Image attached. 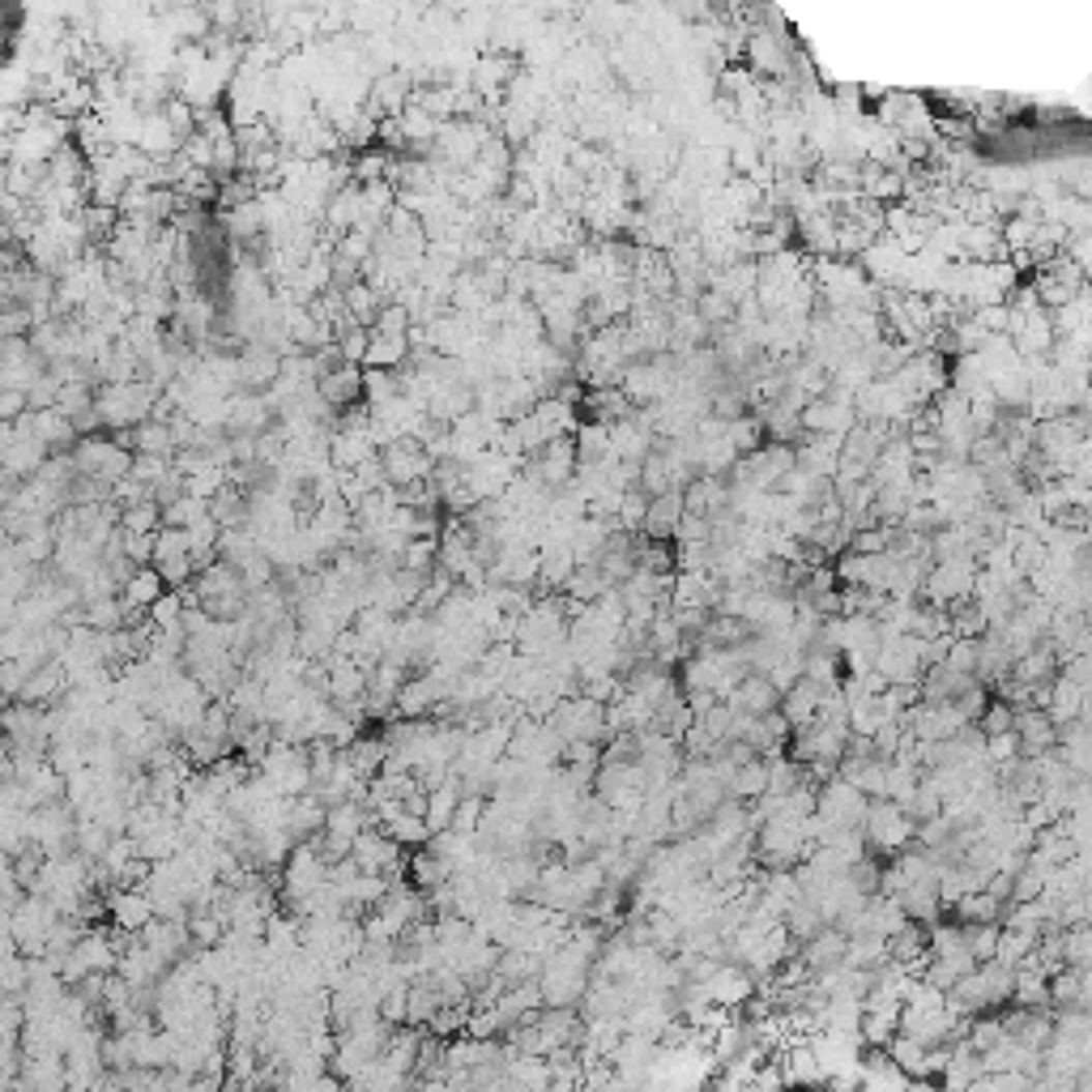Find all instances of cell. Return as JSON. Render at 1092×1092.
I'll list each match as a JSON object with an SVG mask.
<instances>
[{"label": "cell", "instance_id": "13", "mask_svg": "<svg viewBox=\"0 0 1092 1092\" xmlns=\"http://www.w3.org/2000/svg\"><path fill=\"white\" fill-rule=\"evenodd\" d=\"M329 820V806L312 794H299V798H287V820H282V828H287L295 840H307L312 832H321Z\"/></svg>", "mask_w": 1092, "mask_h": 1092}, {"label": "cell", "instance_id": "33", "mask_svg": "<svg viewBox=\"0 0 1092 1092\" xmlns=\"http://www.w3.org/2000/svg\"><path fill=\"white\" fill-rule=\"evenodd\" d=\"M108 845H112V828L102 824L98 816H82L78 820V854L82 858H94L98 862L102 854H108Z\"/></svg>", "mask_w": 1092, "mask_h": 1092}, {"label": "cell", "instance_id": "1", "mask_svg": "<svg viewBox=\"0 0 1092 1092\" xmlns=\"http://www.w3.org/2000/svg\"><path fill=\"white\" fill-rule=\"evenodd\" d=\"M862 832H866V850L870 854L892 858L896 850H905V845L918 840V820H909L905 806L892 802V798H870Z\"/></svg>", "mask_w": 1092, "mask_h": 1092}, {"label": "cell", "instance_id": "15", "mask_svg": "<svg viewBox=\"0 0 1092 1092\" xmlns=\"http://www.w3.org/2000/svg\"><path fill=\"white\" fill-rule=\"evenodd\" d=\"M209 512L223 521V530H248V521H253V496L239 482L227 478V486L218 491L214 500H209Z\"/></svg>", "mask_w": 1092, "mask_h": 1092}, {"label": "cell", "instance_id": "23", "mask_svg": "<svg viewBox=\"0 0 1092 1092\" xmlns=\"http://www.w3.org/2000/svg\"><path fill=\"white\" fill-rule=\"evenodd\" d=\"M456 806H462V786H456V777H448L444 786L432 790V798H427V816H422V820H427V828H432V836L444 832V828H452Z\"/></svg>", "mask_w": 1092, "mask_h": 1092}, {"label": "cell", "instance_id": "31", "mask_svg": "<svg viewBox=\"0 0 1092 1092\" xmlns=\"http://www.w3.org/2000/svg\"><path fill=\"white\" fill-rule=\"evenodd\" d=\"M86 627H94V631H120L124 627V597L120 593H108V597H94V602H86Z\"/></svg>", "mask_w": 1092, "mask_h": 1092}, {"label": "cell", "instance_id": "49", "mask_svg": "<svg viewBox=\"0 0 1092 1092\" xmlns=\"http://www.w3.org/2000/svg\"><path fill=\"white\" fill-rule=\"evenodd\" d=\"M713 538V521L704 512H683L679 530H675V542H709Z\"/></svg>", "mask_w": 1092, "mask_h": 1092}, {"label": "cell", "instance_id": "36", "mask_svg": "<svg viewBox=\"0 0 1092 1092\" xmlns=\"http://www.w3.org/2000/svg\"><path fill=\"white\" fill-rule=\"evenodd\" d=\"M1003 1037H1007L1003 1015H999V1011H981V1015H973V1025H969V1037H965V1041H969L977 1054H985V1050H995Z\"/></svg>", "mask_w": 1092, "mask_h": 1092}, {"label": "cell", "instance_id": "27", "mask_svg": "<svg viewBox=\"0 0 1092 1092\" xmlns=\"http://www.w3.org/2000/svg\"><path fill=\"white\" fill-rule=\"evenodd\" d=\"M1045 709H1050V717H1054V721L1063 726V721H1071V717H1080V713H1084V691H1080V687H1075V683H1071V679L1059 671V679L1050 683V700H1045Z\"/></svg>", "mask_w": 1092, "mask_h": 1092}, {"label": "cell", "instance_id": "9", "mask_svg": "<svg viewBox=\"0 0 1092 1092\" xmlns=\"http://www.w3.org/2000/svg\"><path fill=\"white\" fill-rule=\"evenodd\" d=\"M802 956H806V965H811V973L820 977V973L845 965V956H850V935H845L836 922H828L816 939H806V943H802Z\"/></svg>", "mask_w": 1092, "mask_h": 1092}, {"label": "cell", "instance_id": "34", "mask_svg": "<svg viewBox=\"0 0 1092 1092\" xmlns=\"http://www.w3.org/2000/svg\"><path fill=\"white\" fill-rule=\"evenodd\" d=\"M257 551H261V538L253 530H223V538H218V559L235 563V568H243Z\"/></svg>", "mask_w": 1092, "mask_h": 1092}, {"label": "cell", "instance_id": "6", "mask_svg": "<svg viewBox=\"0 0 1092 1092\" xmlns=\"http://www.w3.org/2000/svg\"><path fill=\"white\" fill-rule=\"evenodd\" d=\"M896 901L905 905V913H909L913 922H926V926H935V922L943 918V913H947L939 870H931V875H922V879H913V884H905Z\"/></svg>", "mask_w": 1092, "mask_h": 1092}, {"label": "cell", "instance_id": "19", "mask_svg": "<svg viewBox=\"0 0 1092 1092\" xmlns=\"http://www.w3.org/2000/svg\"><path fill=\"white\" fill-rule=\"evenodd\" d=\"M1007 905H1011V901L995 896L991 888H977V892H965V896L952 905V913H956L961 922H1003V918H1007Z\"/></svg>", "mask_w": 1092, "mask_h": 1092}, {"label": "cell", "instance_id": "22", "mask_svg": "<svg viewBox=\"0 0 1092 1092\" xmlns=\"http://www.w3.org/2000/svg\"><path fill=\"white\" fill-rule=\"evenodd\" d=\"M726 790H730V798H738V802H756V798L768 790V756H756L751 764L734 768V772H730V781H726Z\"/></svg>", "mask_w": 1092, "mask_h": 1092}, {"label": "cell", "instance_id": "5", "mask_svg": "<svg viewBox=\"0 0 1092 1092\" xmlns=\"http://www.w3.org/2000/svg\"><path fill=\"white\" fill-rule=\"evenodd\" d=\"M1015 734H1020V756H1045L1059 747V721L1050 717V709L1025 704L1015 709Z\"/></svg>", "mask_w": 1092, "mask_h": 1092}, {"label": "cell", "instance_id": "20", "mask_svg": "<svg viewBox=\"0 0 1092 1092\" xmlns=\"http://www.w3.org/2000/svg\"><path fill=\"white\" fill-rule=\"evenodd\" d=\"M1011 1003H1020V1007H1054L1050 1003V973L1041 965H1033V961L1015 965V995H1011Z\"/></svg>", "mask_w": 1092, "mask_h": 1092}, {"label": "cell", "instance_id": "10", "mask_svg": "<svg viewBox=\"0 0 1092 1092\" xmlns=\"http://www.w3.org/2000/svg\"><path fill=\"white\" fill-rule=\"evenodd\" d=\"M316 389H321V397L329 406L346 410V406H355V402L367 397V376H363L359 363H346V367H337V372H329V376L316 380Z\"/></svg>", "mask_w": 1092, "mask_h": 1092}, {"label": "cell", "instance_id": "25", "mask_svg": "<svg viewBox=\"0 0 1092 1092\" xmlns=\"http://www.w3.org/2000/svg\"><path fill=\"white\" fill-rule=\"evenodd\" d=\"M346 295V312H350V321L355 325H363V329H376V321H380V307H384V295L372 287V282L363 277V282H355V287L350 291H342Z\"/></svg>", "mask_w": 1092, "mask_h": 1092}, {"label": "cell", "instance_id": "21", "mask_svg": "<svg viewBox=\"0 0 1092 1092\" xmlns=\"http://www.w3.org/2000/svg\"><path fill=\"white\" fill-rule=\"evenodd\" d=\"M828 926V918H824V909H820V901H811V896H794L790 901V909H786V931L798 939V943H806V939H816L820 931Z\"/></svg>", "mask_w": 1092, "mask_h": 1092}, {"label": "cell", "instance_id": "42", "mask_svg": "<svg viewBox=\"0 0 1092 1092\" xmlns=\"http://www.w3.org/2000/svg\"><path fill=\"white\" fill-rule=\"evenodd\" d=\"M380 1015L389 1020V1025H406V1020H410V981L384 985V995H380Z\"/></svg>", "mask_w": 1092, "mask_h": 1092}, {"label": "cell", "instance_id": "28", "mask_svg": "<svg viewBox=\"0 0 1092 1092\" xmlns=\"http://www.w3.org/2000/svg\"><path fill=\"white\" fill-rule=\"evenodd\" d=\"M410 359V333H376L372 329V346H367V363L363 367H402Z\"/></svg>", "mask_w": 1092, "mask_h": 1092}, {"label": "cell", "instance_id": "26", "mask_svg": "<svg viewBox=\"0 0 1092 1092\" xmlns=\"http://www.w3.org/2000/svg\"><path fill=\"white\" fill-rule=\"evenodd\" d=\"M167 589H171V585L163 581V572L154 568V563H146V568H141V572H137V577H132V581L120 589V597H124L128 607H146V611H150V607L158 602V597H163Z\"/></svg>", "mask_w": 1092, "mask_h": 1092}, {"label": "cell", "instance_id": "51", "mask_svg": "<svg viewBox=\"0 0 1092 1092\" xmlns=\"http://www.w3.org/2000/svg\"><path fill=\"white\" fill-rule=\"evenodd\" d=\"M726 436H730V444H734L738 452H756V448H760V422H751V418H734L730 427H726Z\"/></svg>", "mask_w": 1092, "mask_h": 1092}, {"label": "cell", "instance_id": "54", "mask_svg": "<svg viewBox=\"0 0 1092 1092\" xmlns=\"http://www.w3.org/2000/svg\"><path fill=\"white\" fill-rule=\"evenodd\" d=\"M337 367H346V355H342L337 342H325V346L312 350V372H316V380L329 376V372H337Z\"/></svg>", "mask_w": 1092, "mask_h": 1092}, {"label": "cell", "instance_id": "14", "mask_svg": "<svg viewBox=\"0 0 1092 1092\" xmlns=\"http://www.w3.org/2000/svg\"><path fill=\"white\" fill-rule=\"evenodd\" d=\"M969 683H973V675H961L952 661H931L926 671H922V679H918L922 700H931V704H939V700H956Z\"/></svg>", "mask_w": 1092, "mask_h": 1092}, {"label": "cell", "instance_id": "47", "mask_svg": "<svg viewBox=\"0 0 1092 1092\" xmlns=\"http://www.w3.org/2000/svg\"><path fill=\"white\" fill-rule=\"evenodd\" d=\"M466 1020H470V1007H440L436 1015H432V1033H440L444 1041H452V1037H462L466 1033Z\"/></svg>", "mask_w": 1092, "mask_h": 1092}, {"label": "cell", "instance_id": "45", "mask_svg": "<svg viewBox=\"0 0 1092 1092\" xmlns=\"http://www.w3.org/2000/svg\"><path fill=\"white\" fill-rule=\"evenodd\" d=\"M901 806H905V816H909V820H918V824H922V820H931V816H939V811H943V798H939V794H935V790L922 781V786L913 790V794H909Z\"/></svg>", "mask_w": 1092, "mask_h": 1092}, {"label": "cell", "instance_id": "30", "mask_svg": "<svg viewBox=\"0 0 1092 1092\" xmlns=\"http://www.w3.org/2000/svg\"><path fill=\"white\" fill-rule=\"evenodd\" d=\"M380 828L389 832L397 845H406V850H418V845H427V840H432V828H427V820H422V816H414L410 806H402V811H397L393 820H384Z\"/></svg>", "mask_w": 1092, "mask_h": 1092}, {"label": "cell", "instance_id": "12", "mask_svg": "<svg viewBox=\"0 0 1092 1092\" xmlns=\"http://www.w3.org/2000/svg\"><path fill=\"white\" fill-rule=\"evenodd\" d=\"M751 637H756V623H751V619L713 611L709 627L700 631V645H704V649H743V645H751Z\"/></svg>", "mask_w": 1092, "mask_h": 1092}, {"label": "cell", "instance_id": "56", "mask_svg": "<svg viewBox=\"0 0 1092 1092\" xmlns=\"http://www.w3.org/2000/svg\"><path fill=\"white\" fill-rule=\"evenodd\" d=\"M26 410H30V393L26 389H5V393H0V418H5V422L22 418Z\"/></svg>", "mask_w": 1092, "mask_h": 1092}, {"label": "cell", "instance_id": "2", "mask_svg": "<svg viewBox=\"0 0 1092 1092\" xmlns=\"http://www.w3.org/2000/svg\"><path fill=\"white\" fill-rule=\"evenodd\" d=\"M563 738H585V743H607L611 738V726H607V704H597L593 696H572V700H559L555 713L547 717Z\"/></svg>", "mask_w": 1092, "mask_h": 1092}, {"label": "cell", "instance_id": "50", "mask_svg": "<svg viewBox=\"0 0 1092 1092\" xmlns=\"http://www.w3.org/2000/svg\"><path fill=\"white\" fill-rule=\"evenodd\" d=\"M1063 675L1084 691V696H1092V649L1088 653H1071V657H1063Z\"/></svg>", "mask_w": 1092, "mask_h": 1092}, {"label": "cell", "instance_id": "46", "mask_svg": "<svg viewBox=\"0 0 1092 1092\" xmlns=\"http://www.w3.org/2000/svg\"><path fill=\"white\" fill-rule=\"evenodd\" d=\"M337 346H342V355H346V363H367L372 329H363V325H346V329H337Z\"/></svg>", "mask_w": 1092, "mask_h": 1092}, {"label": "cell", "instance_id": "57", "mask_svg": "<svg viewBox=\"0 0 1092 1092\" xmlns=\"http://www.w3.org/2000/svg\"><path fill=\"white\" fill-rule=\"evenodd\" d=\"M726 316H730V299L726 295H704L700 321H726Z\"/></svg>", "mask_w": 1092, "mask_h": 1092}, {"label": "cell", "instance_id": "3", "mask_svg": "<svg viewBox=\"0 0 1092 1092\" xmlns=\"http://www.w3.org/2000/svg\"><path fill=\"white\" fill-rule=\"evenodd\" d=\"M866 806H870V798H866L854 781H845L840 772H836L832 781L820 786V806H816V811H820L832 828H862Z\"/></svg>", "mask_w": 1092, "mask_h": 1092}, {"label": "cell", "instance_id": "55", "mask_svg": "<svg viewBox=\"0 0 1092 1092\" xmlns=\"http://www.w3.org/2000/svg\"><path fill=\"white\" fill-rule=\"evenodd\" d=\"M154 538H158V534H128V530H124V551L141 563V568H146V563H154Z\"/></svg>", "mask_w": 1092, "mask_h": 1092}, {"label": "cell", "instance_id": "35", "mask_svg": "<svg viewBox=\"0 0 1092 1092\" xmlns=\"http://www.w3.org/2000/svg\"><path fill=\"white\" fill-rule=\"evenodd\" d=\"M1037 939L1041 935H1033V931H1020V926H1003V935H999V961H1007V965H1025L1029 956H1033V947H1037Z\"/></svg>", "mask_w": 1092, "mask_h": 1092}, {"label": "cell", "instance_id": "24", "mask_svg": "<svg viewBox=\"0 0 1092 1092\" xmlns=\"http://www.w3.org/2000/svg\"><path fill=\"white\" fill-rule=\"evenodd\" d=\"M346 756H350V764L359 768V777H376V772L384 768V760H389V743H384V734L376 730V734H359L355 743L346 747Z\"/></svg>", "mask_w": 1092, "mask_h": 1092}, {"label": "cell", "instance_id": "4", "mask_svg": "<svg viewBox=\"0 0 1092 1092\" xmlns=\"http://www.w3.org/2000/svg\"><path fill=\"white\" fill-rule=\"evenodd\" d=\"M282 376V350L269 342H243L239 350V384L243 393H269Z\"/></svg>", "mask_w": 1092, "mask_h": 1092}, {"label": "cell", "instance_id": "44", "mask_svg": "<svg viewBox=\"0 0 1092 1092\" xmlns=\"http://www.w3.org/2000/svg\"><path fill=\"white\" fill-rule=\"evenodd\" d=\"M977 726H981V734H985V738H991V734H1007V730H1015V704H1007L1003 696H995V700H991V709L981 713V721H977Z\"/></svg>", "mask_w": 1092, "mask_h": 1092}, {"label": "cell", "instance_id": "53", "mask_svg": "<svg viewBox=\"0 0 1092 1092\" xmlns=\"http://www.w3.org/2000/svg\"><path fill=\"white\" fill-rule=\"evenodd\" d=\"M985 756H991V764H1007L1020 756V734L1007 730V734H991L985 738Z\"/></svg>", "mask_w": 1092, "mask_h": 1092}, {"label": "cell", "instance_id": "39", "mask_svg": "<svg viewBox=\"0 0 1092 1092\" xmlns=\"http://www.w3.org/2000/svg\"><path fill=\"white\" fill-rule=\"evenodd\" d=\"M999 935H1003V922H965V943L977 961H991L999 952Z\"/></svg>", "mask_w": 1092, "mask_h": 1092}, {"label": "cell", "instance_id": "11", "mask_svg": "<svg viewBox=\"0 0 1092 1092\" xmlns=\"http://www.w3.org/2000/svg\"><path fill=\"white\" fill-rule=\"evenodd\" d=\"M154 918H158V909H154L146 888H112V922L116 926H128L141 935Z\"/></svg>", "mask_w": 1092, "mask_h": 1092}, {"label": "cell", "instance_id": "38", "mask_svg": "<svg viewBox=\"0 0 1092 1092\" xmlns=\"http://www.w3.org/2000/svg\"><path fill=\"white\" fill-rule=\"evenodd\" d=\"M120 530H128V534H158V530H163V508H158L154 500H146V504H128V508L120 512Z\"/></svg>", "mask_w": 1092, "mask_h": 1092}, {"label": "cell", "instance_id": "17", "mask_svg": "<svg viewBox=\"0 0 1092 1092\" xmlns=\"http://www.w3.org/2000/svg\"><path fill=\"white\" fill-rule=\"evenodd\" d=\"M132 452H154V456H175L180 452V436H175V422L167 418H146L132 427Z\"/></svg>", "mask_w": 1092, "mask_h": 1092}, {"label": "cell", "instance_id": "18", "mask_svg": "<svg viewBox=\"0 0 1092 1092\" xmlns=\"http://www.w3.org/2000/svg\"><path fill=\"white\" fill-rule=\"evenodd\" d=\"M376 452L380 444L372 440V432H333V444H329V456L337 470H359Z\"/></svg>", "mask_w": 1092, "mask_h": 1092}, {"label": "cell", "instance_id": "29", "mask_svg": "<svg viewBox=\"0 0 1092 1092\" xmlns=\"http://www.w3.org/2000/svg\"><path fill=\"white\" fill-rule=\"evenodd\" d=\"M607 589H615L611 581H607V572L597 568V563H577V572H572V581L563 585V593L568 597H577V602H597V597H602Z\"/></svg>", "mask_w": 1092, "mask_h": 1092}, {"label": "cell", "instance_id": "7", "mask_svg": "<svg viewBox=\"0 0 1092 1092\" xmlns=\"http://www.w3.org/2000/svg\"><path fill=\"white\" fill-rule=\"evenodd\" d=\"M726 704H730L734 713L764 717V713H772V709H781V687L772 683L764 671H751L743 683H738V687L726 696Z\"/></svg>", "mask_w": 1092, "mask_h": 1092}, {"label": "cell", "instance_id": "16", "mask_svg": "<svg viewBox=\"0 0 1092 1092\" xmlns=\"http://www.w3.org/2000/svg\"><path fill=\"white\" fill-rule=\"evenodd\" d=\"M683 512H687V508H683V491H666V496H653L641 534H649V538H675Z\"/></svg>", "mask_w": 1092, "mask_h": 1092}, {"label": "cell", "instance_id": "37", "mask_svg": "<svg viewBox=\"0 0 1092 1092\" xmlns=\"http://www.w3.org/2000/svg\"><path fill=\"white\" fill-rule=\"evenodd\" d=\"M991 700H995V691H991V683H981V679H973L952 704H956V713L965 717V726H977L981 721V713L991 709Z\"/></svg>", "mask_w": 1092, "mask_h": 1092}, {"label": "cell", "instance_id": "43", "mask_svg": "<svg viewBox=\"0 0 1092 1092\" xmlns=\"http://www.w3.org/2000/svg\"><path fill=\"white\" fill-rule=\"evenodd\" d=\"M150 619H154V627H163V631H175V627H184L180 619H184V597H180V589H167L158 602L150 607Z\"/></svg>", "mask_w": 1092, "mask_h": 1092}, {"label": "cell", "instance_id": "32", "mask_svg": "<svg viewBox=\"0 0 1092 1092\" xmlns=\"http://www.w3.org/2000/svg\"><path fill=\"white\" fill-rule=\"evenodd\" d=\"M901 1011H875V1007H866L862 1011V1041L866 1045H892V1037L901 1033Z\"/></svg>", "mask_w": 1092, "mask_h": 1092}, {"label": "cell", "instance_id": "41", "mask_svg": "<svg viewBox=\"0 0 1092 1092\" xmlns=\"http://www.w3.org/2000/svg\"><path fill=\"white\" fill-rule=\"evenodd\" d=\"M645 517H649V496L641 486H627L623 491V500H619V525L623 530H645Z\"/></svg>", "mask_w": 1092, "mask_h": 1092}, {"label": "cell", "instance_id": "48", "mask_svg": "<svg viewBox=\"0 0 1092 1092\" xmlns=\"http://www.w3.org/2000/svg\"><path fill=\"white\" fill-rule=\"evenodd\" d=\"M947 661H952L961 675L977 679V637H952V645H947Z\"/></svg>", "mask_w": 1092, "mask_h": 1092}, {"label": "cell", "instance_id": "40", "mask_svg": "<svg viewBox=\"0 0 1092 1092\" xmlns=\"http://www.w3.org/2000/svg\"><path fill=\"white\" fill-rule=\"evenodd\" d=\"M602 760L611 764H637L641 760V730H615L602 743Z\"/></svg>", "mask_w": 1092, "mask_h": 1092}, {"label": "cell", "instance_id": "8", "mask_svg": "<svg viewBox=\"0 0 1092 1092\" xmlns=\"http://www.w3.org/2000/svg\"><path fill=\"white\" fill-rule=\"evenodd\" d=\"M836 687H840V683H836ZM836 687H832V683H816V679H806V675H802V679H798V683H794V687L781 696V713L790 717V726H794V730L811 726V721L820 717V704H824V696H828V691H836Z\"/></svg>", "mask_w": 1092, "mask_h": 1092}, {"label": "cell", "instance_id": "52", "mask_svg": "<svg viewBox=\"0 0 1092 1092\" xmlns=\"http://www.w3.org/2000/svg\"><path fill=\"white\" fill-rule=\"evenodd\" d=\"M30 679V666L22 657H5V671H0V687H5V700H18L22 687Z\"/></svg>", "mask_w": 1092, "mask_h": 1092}]
</instances>
